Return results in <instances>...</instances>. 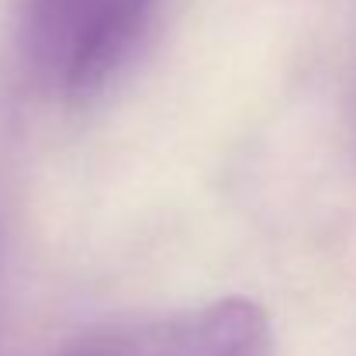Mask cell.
I'll list each match as a JSON object with an SVG mask.
<instances>
[{
  "instance_id": "6da1fadb",
  "label": "cell",
  "mask_w": 356,
  "mask_h": 356,
  "mask_svg": "<svg viewBox=\"0 0 356 356\" xmlns=\"http://www.w3.org/2000/svg\"><path fill=\"white\" fill-rule=\"evenodd\" d=\"M156 0H21V42L35 80L83 104L138 52Z\"/></svg>"
}]
</instances>
